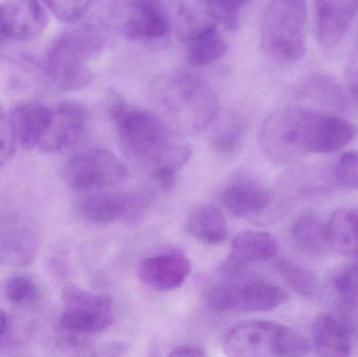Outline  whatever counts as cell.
Returning a JSON list of instances; mask_svg holds the SVG:
<instances>
[{"label":"cell","instance_id":"obj_1","mask_svg":"<svg viewBox=\"0 0 358 357\" xmlns=\"http://www.w3.org/2000/svg\"><path fill=\"white\" fill-rule=\"evenodd\" d=\"M108 112L126 156L145 166L164 191L172 190L191 159V147L161 117L120 96H113Z\"/></svg>","mask_w":358,"mask_h":357},{"label":"cell","instance_id":"obj_2","mask_svg":"<svg viewBox=\"0 0 358 357\" xmlns=\"http://www.w3.org/2000/svg\"><path fill=\"white\" fill-rule=\"evenodd\" d=\"M50 43L45 69L50 81L64 92H80L94 82L90 62L104 50L107 35L94 22L71 23Z\"/></svg>","mask_w":358,"mask_h":357},{"label":"cell","instance_id":"obj_3","mask_svg":"<svg viewBox=\"0 0 358 357\" xmlns=\"http://www.w3.org/2000/svg\"><path fill=\"white\" fill-rule=\"evenodd\" d=\"M159 102L174 131L195 134L214 123L219 115L216 92L192 73L172 75L159 92Z\"/></svg>","mask_w":358,"mask_h":357},{"label":"cell","instance_id":"obj_4","mask_svg":"<svg viewBox=\"0 0 358 357\" xmlns=\"http://www.w3.org/2000/svg\"><path fill=\"white\" fill-rule=\"evenodd\" d=\"M307 0H269L261 24V50L275 64L298 62L306 52Z\"/></svg>","mask_w":358,"mask_h":357},{"label":"cell","instance_id":"obj_5","mask_svg":"<svg viewBox=\"0 0 358 357\" xmlns=\"http://www.w3.org/2000/svg\"><path fill=\"white\" fill-rule=\"evenodd\" d=\"M319 112L302 105H288L271 112L259 133L263 153L279 163H292L311 154Z\"/></svg>","mask_w":358,"mask_h":357},{"label":"cell","instance_id":"obj_6","mask_svg":"<svg viewBox=\"0 0 358 357\" xmlns=\"http://www.w3.org/2000/svg\"><path fill=\"white\" fill-rule=\"evenodd\" d=\"M223 350L233 357L302 356L308 354L310 344L285 325L255 320L231 327L223 340Z\"/></svg>","mask_w":358,"mask_h":357},{"label":"cell","instance_id":"obj_7","mask_svg":"<svg viewBox=\"0 0 358 357\" xmlns=\"http://www.w3.org/2000/svg\"><path fill=\"white\" fill-rule=\"evenodd\" d=\"M289 300L281 287L257 278L237 279L215 285L206 303L217 312H262L275 309Z\"/></svg>","mask_w":358,"mask_h":357},{"label":"cell","instance_id":"obj_8","mask_svg":"<svg viewBox=\"0 0 358 357\" xmlns=\"http://www.w3.org/2000/svg\"><path fill=\"white\" fill-rule=\"evenodd\" d=\"M64 310L59 327L64 333L90 335L106 330L113 325V300L106 295L90 293L69 285L63 291Z\"/></svg>","mask_w":358,"mask_h":357},{"label":"cell","instance_id":"obj_9","mask_svg":"<svg viewBox=\"0 0 358 357\" xmlns=\"http://www.w3.org/2000/svg\"><path fill=\"white\" fill-rule=\"evenodd\" d=\"M63 180L78 191L100 190L122 184L128 171L113 153L102 149L85 151L65 163Z\"/></svg>","mask_w":358,"mask_h":357},{"label":"cell","instance_id":"obj_10","mask_svg":"<svg viewBox=\"0 0 358 357\" xmlns=\"http://www.w3.org/2000/svg\"><path fill=\"white\" fill-rule=\"evenodd\" d=\"M90 132V115L81 103L64 101L52 107L50 125L40 142L46 154L69 152L81 146Z\"/></svg>","mask_w":358,"mask_h":357},{"label":"cell","instance_id":"obj_11","mask_svg":"<svg viewBox=\"0 0 358 357\" xmlns=\"http://www.w3.org/2000/svg\"><path fill=\"white\" fill-rule=\"evenodd\" d=\"M153 198L148 190L99 193L83 201L82 215L99 224L136 221L152 205Z\"/></svg>","mask_w":358,"mask_h":357},{"label":"cell","instance_id":"obj_12","mask_svg":"<svg viewBox=\"0 0 358 357\" xmlns=\"http://www.w3.org/2000/svg\"><path fill=\"white\" fill-rule=\"evenodd\" d=\"M0 24L6 39L31 41L45 31L48 15L41 0H6L0 6Z\"/></svg>","mask_w":358,"mask_h":357},{"label":"cell","instance_id":"obj_13","mask_svg":"<svg viewBox=\"0 0 358 357\" xmlns=\"http://www.w3.org/2000/svg\"><path fill=\"white\" fill-rule=\"evenodd\" d=\"M39 247V235L29 222L19 216H0V264L27 265Z\"/></svg>","mask_w":358,"mask_h":357},{"label":"cell","instance_id":"obj_14","mask_svg":"<svg viewBox=\"0 0 358 357\" xmlns=\"http://www.w3.org/2000/svg\"><path fill=\"white\" fill-rule=\"evenodd\" d=\"M191 270L189 258L181 252L172 251L143 260L138 265V274L147 286L168 291L180 287Z\"/></svg>","mask_w":358,"mask_h":357},{"label":"cell","instance_id":"obj_15","mask_svg":"<svg viewBox=\"0 0 358 357\" xmlns=\"http://www.w3.org/2000/svg\"><path fill=\"white\" fill-rule=\"evenodd\" d=\"M317 37L324 48L331 50L344 40L358 15V0H315Z\"/></svg>","mask_w":358,"mask_h":357},{"label":"cell","instance_id":"obj_16","mask_svg":"<svg viewBox=\"0 0 358 357\" xmlns=\"http://www.w3.org/2000/svg\"><path fill=\"white\" fill-rule=\"evenodd\" d=\"M123 29L134 41H157L169 34V17L159 0H130Z\"/></svg>","mask_w":358,"mask_h":357},{"label":"cell","instance_id":"obj_17","mask_svg":"<svg viewBox=\"0 0 358 357\" xmlns=\"http://www.w3.org/2000/svg\"><path fill=\"white\" fill-rule=\"evenodd\" d=\"M271 193L248 176L231 180L221 194L223 207L238 218L255 217L264 213L271 203Z\"/></svg>","mask_w":358,"mask_h":357},{"label":"cell","instance_id":"obj_18","mask_svg":"<svg viewBox=\"0 0 358 357\" xmlns=\"http://www.w3.org/2000/svg\"><path fill=\"white\" fill-rule=\"evenodd\" d=\"M277 252V242L268 233L255 231L241 233L234 238L231 255L221 266V272L227 277L237 276L244 266L271 259Z\"/></svg>","mask_w":358,"mask_h":357},{"label":"cell","instance_id":"obj_19","mask_svg":"<svg viewBox=\"0 0 358 357\" xmlns=\"http://www.w3.org/2000/svg\"><path fill=\"white\" fill-rule=\"evenodd\" d=\"M52 107L35 101L15 105L10 113L17 144L24 150L38 148L50 125Z\"/></svg>","mask_w":358,"mask_h":357},{"label":"cell","instance_id":"obj_20","mask_svg":"<svg viewBox=\"0 0 358 357\" xmlns=\"http://www.w3.org/2000/svg\"><path fill=\"white\" fill-rule=\"evenodd\" d=\"M313 345L320 356L343 357L352 351V333L346 320L322 312L313 323Z\"/></svg>","mask_w":358,"mask_h":357},{"label":"cell","instance_id":"obj_21","mask_svg":"<svg viewBox=\"0 0 358 357\" xmlns=\"http://www.w3.org/2000/svg\"><path fill=\"white\" fill-rule=\"evenodd\" d=\"M358 129L352 122L320 111L313 136V154L336 152L350 145L357 138Z\"/></svg>","mask_w":358,"mask_h":357},{"label":"cell","instance_id":"obj_22","mask_svg":"<svg viewBox=\"0 0 358 357\" xmlns=\"http://www.w3.org/2000/svg\"><path fill=\"white\" fill-rule=\"evenodd\" d=\"M185 40L187 60L195 67L213 64L227 52L225 40L218 31L217 23L213 21L187 34Z\"/></svg>","mask_w":358,"mask_h":357},{"label":"cell","instance_id":"obj_23","mask_svg":"<svg viewBox=\"0 0 358 357\" xmlns=\"http://www.w3.org/2000/svg\"><path fill=\"white\" fill-rule=\"evenodd\" d=\"M330 247L338 255L358 258V207H341L327 224Z\"/></svg>","mask_w":358,"mask_h":357},{"label":"cell","instance_id":"obj_24","mask_svg":"<svg viewBox=\"0 0 358 357\" xmlns=\"http://www.w3.org/2000/svg\"><path fill=\"white\" fill-rule=\"evenodd\" d=\"M187 231L204 245H216L229 237V226L222 212L213 205L197 207L189 214Z\"/></svg>","mask_w":358,"mask_h":357},{"label":"cell","instance_id":"obj_25","mask_svg":"<svg viewBox=\"0 0 358 357\" xmlns=\"http://www.w3.org/2000/svg\"><path fill=\"white\" fill-rule=\"evenodd\" d=\"M38 75L29 67L0 56V99L31 98L38 92Z\"/></svg>","mask_w":358,"mask_h":357},{"label":"cell","instance_id":"obj_26","mask_svg":"<svg viewBox=\"0 0 358 357\" xmlns=\"http://www.w3.org/2000/svg\"><path fill=\"white\" fill-rule=\"evenodd\" d=\"M290 237L298 249L313 257H324L331 249L327 224L313 215L299 218L292 226Z\"/></svg>","mask_w":358,"mask_h":357},{"label":"cell","instance_id":"obj_27","mask_svg":"<svg viewBox=\"0 0 358 357\" xmlns=\"http://www.w3.org/2000/svg\"><path fill=\"white\" fill-rule=\"evenodd\" d=\"M299 94L302 98L319 104L344 107L345 96L340 84L334 78L323 73L310 75L301 85Z\"/></svg>","mask_w":358,"mask_h":357},{"label":"cell","instance_id":"obj_28","mask_svg":"<svg viewBox=\"0 0 358 357\" xmlns=\"http://www.w3.org/2000/svg\"><path fill=\"white\" fill-rule=\"evenodd\" d=\"M334 289L346 314L345 320L351 327L358 326V263L336 277Z\"/></svg>","mask_w":358,"mask_h":357},{"label":"cell","instance_id":"obj_29","mask_svg":"<svg viewBox=\"0 0 358 357\" xmlns=\"http://www.w3.org/2000/svg\"><path fill=\"white\" fill-rule=\"evenodd\" d=\"M245 130V122L241 117L238 115L227 117L210 138L213 149L219 154H233L239 148Z\"/></svg>","mask_w":358,"mask_h":357},{"label":"cell","instance_id":"obj_30","mask_svg":"<svg viewBox=\"0 0 358 357\" xmlns=\"http://www.w3.org/2000/svg\"><path fill=\"white\" fill-rule=\"evenodd\" d=\"M278 270L286 285L298 295L313 297L317 293L319 281L307 268L284 260L278 264Z\"/></svg>","mask_w":358,"mask_h":357},{"label":"cell","instance_id":"obj_31","mask_svg":"<svg viewBox=\"0 0 358 357\" xmlns=\"http://www.w3.org/2000/svg\"><path fill=\"white\" fill-rule=\"evenodd\" d=\"M248 0H198L202 10L210 20L220 23L229 29L239 24L242 10Z\"/></svg>","mask_w":358,"mask_h":357},{"label":"cell","instance_id":"obj_32","mask_svg":"<svg viewBox=\"0 0 358 357\" xmlns=\"http://www.w3.org/2000/svg\"><path fill=\"white\" fill-rule=\"evenodd\" d=\"M6 299L17 307L29 308L37 305L41 299L38 285L29 277L15 276L6 285Z\"/></svg>","mask_w":358,"mask_h":357},{"label":"cell","instance_id":"obj_33","mask_svg":"<svg viewBox=\"0 0 358 357\" xmlns=\"http://www.w3.org/2000/svg\"><path fill=\"white\" fill-rule=\"evenodd\" d=\"M336 186L348 191H358V153H344L332 168Z\"/></svg>","mask_w":358,"mask_h":357},{"label":"cell","instance_id":"obj_34","mask_svg":"<svg viewBox=\"0 0 358 357\" xmlns=\"http://www.w3.org/2000/svg\"><path fill=\"white\" fill-rule=\"evenodd\" d=\"M59 20L65 23L81 20L92 6V0H41Z\"/></svg>","mask_w":358,"mask_h":357},{"label":"cell","instance_id":"obj_35","mask_svg":"<svg viewBox=\"0 0 358 357\" xmlns=\"http://www.w3.org/2000/svg\"><path fill=\"white\" fill-rule=\"evenodd\" d=\"M17 140L10 117L0 110V168L6 166L14 156Z\"/></svg>","mask_w":358,"mask_h":357},{"label":"cell","instance_id":"obj_36","mask_svg":"<svg viewBox=\"0 0 358 357\" xmlns=\"http://www.w3.org/2000/svg\"><path fill=\"white\" fill-rule=\"evenodd\" d=\"M85 337L77 333H64L57 340V347L69 356H94V347Z\"/></svg>","mask_w":358,"mask_h":357},{"label":"cell","instance_id":"obj_37","mask_svg":"<svg viewBox=\"0 0 358 357\" xmlns=\"http://www.w3.org/2000/svg\"><path fill=\"white\" fill-rule=\"evenodd\" d=\"M347 89L358 105V48L349 59L345 71Z\"/></svg>","mask_w":358,"mask_h":357},{"label":"cell","instance_id":"obj_38","mask_svg":"<svg viewBox=\"0 0 358 357\" xmlns=\"http://www.w3.org/2000/svg\"><path fill=\"white\" fill-rule=\"evenodd\" d=\"M170 356L203 357L206 351L198 346L182 345L174 348L169 354Z\"/></svg>","mask_w":358,"mask_h":357},{"label":"cell","instance_id":"obj_39","mask_svg":"<svg viewBox=\"0 0 358 357\" xmlns=\"http://www.w3.org/2000/svg\"><path fill=\"white\" fill-rule=\"evenodd\" d=\"M8 328V316L3 310L0 309V339L6 333Z\"/></svg>","mask_w":358,"mask_h":357},{"label":"cell","instance_id":"obj_40","mask_svg":"<svg viewBox=\"0 0 358 357\" xmlns=\"http://www.w3.org/2000/svg\"><path fill=\"white\" fill-rule=\"evenodd\" d=\"M6 40L8 39H6V35H4L3 29H2L1 24H0V45H1L2 43H4Z\"/></svg>","mask_w":358,"mask_h":357}]
</instances>
